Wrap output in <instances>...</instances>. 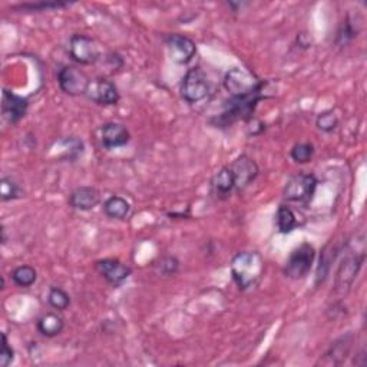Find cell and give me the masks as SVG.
<instances>
[{"instance_id": "cell-10", "label": "cell", "mask_w": 367, "mask_h": 367, "mask_svg": "<svg viewBox=\"0 0 367 367\" xmlns=\"http://www.w3.org/2000/svg\"><path fill=\"white\" fill-rule=\"evenodd\" d=\"M166 49L169 53V58L177 65H187L189 64L196 55V45L195 42L181 34H173L166 36L165 39Z\"/></svg>"}, {"instance_id": "cell-28", "label": "cell", "mask_w": 367, "mask_h": 367, "mask_svg": "<svg viewBox=\"0 0 367 367\" xmlns=\"http://www.w3.org/2000/svg\"><path fill=\"white\" fill-rule=\"evenodd\" d=\"M292 158L297 164H307L315 157V145L310 143H300L292 148Z\"/></svg>"}, {"instance_id": "cell-29", "label": "cell", "mask_w": 367, "mask_h": 367, "mask_svg": "<svg viewBox=\"0 0 367 367\" xmlns=\"http://www.w3.org/2000/svg\"><path fill=\"white\" fill-rule=\"evenodd\" d=\"M316 125L323 132H333L338 127V118L334 114V110H324L320 112L316 120Z\"/></svg>"}, {"instance_id": "cell-13", "label": "cell", "mask_w": 367, "mask_h": 367, "mask_svg": "<svg viewBox=\"0 0 367 367\" xmlns=\"http://www.w3.org/2000/svg\"><path fill=\"white\" fill-rule=\"evenodd\" d=\"M29 101L23 96H19L8 89H3L2 95V115L9 125H16L20 120L24 118Z\"/></svg>"}, {"instance_id": "cell-23", "label": "cell", "mask_w": 367, "mask_h": 367, "mask_svg": "<svg viewBox=\"0 0 367 367\" xmlns=\"http://www.w3.org/2000/svg\"><path fill=\"white\" fill-rule=\"evenodd\" d=\"M275 224H277V230L281 234H290L292 231L296 230L298 225L297 217L294 211L287 207V206H280L275 214Z\"/></svg>"}, {"instance_id": "cell-9", "label": "cell", "mask_w": 367, "mask_h": 367, "mask_svg": "<svg viewBox=\"0 0 367 367\" xmlns=\"http://www.w3.org/2000/svg\"><path fill=\"white\" fill-rule=\"evenodd\" d=\"M91 79L83 71L76 66H64L58 72V83L64 94L69 96H79L87 94Z\"/></svg>"}, {"instance_id": "cell-30", "label": "cell", "mask_w": 367, "mask_h": 367, "mask_svg": "<svg viewBox=\"0 0 367 367\" xmlns=\"http://www.w3.org/2000/svg\"><path fill=\"white\" fill-rule=\"evenodd\" d=\"M180 268V261L174 256H166L155 264V270L161 275H174Z\"/></svg>"}, {"instance_id": "cell-4", "label": "cell", "mask_w": 367, "mask_h": 367, "mask_svg": "<svg viewBox=\"0 0 367 367\" xmlns=\"http://www.w3.org/2000/svg\"><path fill=\"white\" fill-rule=\"evenodd\" d=\"M266 96H250V98H231L224 106V110L217 118V125L229 127L237 121H248L254 117V109L257 103Z\"/></svg>"}, {"instance_id": "cell-7", "label": "cell", "mask_w": 367, "mask_h": 367, "mask_svg": "<svg viewBox=\"0 0 367 367\" xmlns=\"http://www.w3.org/2000/svg\"><path fill=\"white\" fill-rule=\"evenodd\" d=\"M181 96L188 103H199L210 94V82L201 68L189 69L181 82Z\"/></svg>"}, {"instance_id": "cell-18", "label": "cell", "mask_w": 367, "mask_h": 367, "mask_svg": "<svg viewBox=\"0 0 367 367\" xmlns=\"http://www.w3.org/2000/svg\"><path fill=\"white\" fill-rule=\"evenodd\" d=\"M236 189L234 177L230 166H222L211 180V191L220 200L229 199V195Z\"/></svg>"}, {"instance_id": "cell-25", "label": "cell", "mask_w": 367, "mask_h": 367, "mask_svg": "<svg viewBox=\"0 0 367 367\" xmlns=\"http://www.w3.org/2000/svg\"><path fill=\"white\" fill-rule=\"evenodd\" d=\"M12 280L17 287L29 289L38 280V273L32 266H19L12 273Z\"/></svg>"}, {"instance_id": "cell-3", "label": "cell", "mask_w": 367, "mask_h": 367, "mask_svg": "<svg viewBox=\"0 0 367 367\" xmlns=\"http://www.w3.org/2000/svg\"><path fill=\"white\" fill-rule=\"evenodd\" d=\"M364 259H366L364 245H361V248H357L356 245V250L347 248V252L345 254L343 260L340 261V264H338L334 278V292L340 297L346 296L350 292L354 280L357 278L360 268L364 263Z\"/></svg>"}, {"instance_id": "cell-14", "label": "cell", "mask_w": 367, "mask_h": 367, "mask_svg": "<svg viewBox=\"0 0 367 367\" xmlns=\"http://www.w3.org/2000/svg\"><path fill=\"white\" fill-rule=\"evenodd\" d=\"M96 271L114 287H120L132 274L131 267L117 259H103L96 263Z\"/></svg>"}, {"instance_id": "cell-33", "label": "cell", "mask_w": 367, "mask_h": 367, "mask_svg": "<svg viewBox=\"0 0 367 367\" xmlns=\"http://www.w3.org/2000/svg\"><path fill=\"white\" fill-rule=\"evenodd\" d=\"M2 243L6 244V229L2 227Z\"/></svg>"}, {"instance_id": "cell-27", "label": "cell", "mask_w": 367, "mask_h": 367, "mask_svg": "<svg viewBox=\"0 0 367 367\" xmlns=\"http://www.w3.org/2000/svg\"><path fill=\"white\" fill-rule=\"evenodd\" d=\"M0 189H2V201H13L20 199L23 189L20 185L10 177H3L0 181Z\"/></svg>"}, {"instance_id": "cell-6", "label": "cell", "mask_w": 367, "mask_h": 367, "mask_svg": "<svg viewBox=\"0 0 367 367\" xmlns=\"http://www.w3.org/2000/svg\"><path fill=\"white\" fill-rule=\"evenodd\" d=\"M316 259V250L308 243H303L296 247L285 266L286 277L292 280H301L308 275Z\"/></svg>"}, {"instance_id": "cell-12", "label": "cell", "mask_w": 367, "mask_h": 367, "mask_svg": "<svg viewBox=\"0 0 367 367\" xmlns=\"http://www.w3.org/2000/svg\"><path fill=\"white\" fill-rule=\"evenodd\" d=\"M87 95L92 102L103 106H112L120 102V92L117 85L105 78H96L89 82Z\"/></svg>"}, {"instance_id": "cell-5", "label": "cell", "mask_w": 367, "mask_h": 367, "mask_svg": "<svg viewBox=\"0 0 367 367\" xmlns=\"http://www.w3.org/2000/svg\"><path fill=\"white\" fill-rule=\"evenodd\" d=\"M319 181L313 174H297L285 187V199L290 203L307 206L313 200Z\"/></svg>"}, {"instance_id": "cell-15", "label": "cell", "mask_w": 367, "mask_h": 367, "mask_svg": "<svg viewBox=\"0 0 367 367\" xmlns=\"http://www.w3.org/2000/svg\"><path fill=\"white\" fill-rule=\"evenodd\" d=\"M101 139H102V145L106 150H115L125 147L129 139V131L118 122H108L102 127L101 129Z\"/></svg>"}, {"instance_id": "cell-31", "label": "cell", "mask_w": 367, "mask_h": 367, "mask_svg": "<svg viewBox=\"0 0 367 367\" xmlns=\"http://www.w3.org/2000/svg\"><path fill=\"white\" fill-rule=\"evenodd\" d=\"M72 3L68 2H39V3H24L19 5L17 9L27 12H39V10H53V9H64L69 8Z\"/></svg>"}, {"instance_id": "cell-22", "label": "cell", "mask_w": 367, "mask_h": 367, "mask_svg": "<svg viewBox=\"0 0 367 367\" xmlns=\"http://www.w3.org/2000/svg\"><path fill=\"white\" fill-rule=\"evenodd\" d=\"M56 145H58V159L75 161L83 152V143L76 136L65 138V139L59 141V143Z\"/></svg>"}, {"instance_id": "cell-32", "label": "cell", "mask_w": 367, "mask_h": 367, "mask_svg": "<svg viewBox=\"0 0 367 367\" xmlns=\"http://www.w3.org/2000/svg\"><path fill=\"white\" fill-rule=\"evenodd\" d=\"M15 359V350L9 346L6 333H2V350H0V366L8 367Z\"/></svg>"}, {"instance_id": "cell-19", "label": "cell", "mask_w": 367, "mask_h": 367, "mask_svg": "<svg viewBox=\"0 0 367 367\" xmlns=\"http://www.w3.org/2000/svg\"><path fill=\"white\" fill-rule=\"evenodd\" d=\"M337 252H338V247L336 244V241H330L322 251V256H320V261H319V267H317V273H316V286L323 285L326 278L329 277L331 264L334 263L336 257H337Z\"/></svg>"}, {"instance_id": "cell-2", "label": "cell", "mask_w": 367, "mask_h": 367, "mask_svg": "<svg viewBox=\"0 0 367 367\" xmlns=\"http://www.w3.org/2000/svg\"><path fill=\"white\" fill-rule=\"evenodd\" d=\"M224 88L231 98H250L263 95L264 82L245 68H233L224 76Z\"/></svg>"}, {"instance_id": "cell-11", "label": "cell", "mask_w": 367, "mask_h": 367, "mask_svg": "<svg viewBox=\"0 0 367 367\" xmlns=\"http://www.w3.org/2000/svg\"><path fill=\"white\" fill-rule=\"evenodd\" d=\"M230 169L234 177L236 189L238 192L244 191L248 185H251L260 174V168L256 164V161L245 154L237 157L230 165Z\"/></svg>"}, {"instance_id": "cell-1", "label": "cell", "mask_w": 367, "mask_h": 367, "mask_svg": "<svg viewBox=\"0 0 367 367\" xmlns=\"http://www.w3.org/2000/svg\"><path fill=\"white\" fill-rule=\"evenodd\" d=\"M264 274V259L259 251L237 252L231 260V275L240 290L256 287Z\"/></svg>"}, {"instance_id": "cell-20", "label": "cell", "mask_w": 367, "mask_h": 367, "mask_svg": "<svg viewBox=\"0 0 367 367\" xmlns=\"http://www.w3.org/2000/svg\"><path fill=\"white\" fill-rule=\"evenodd\" d=\"M36 327L42 336L55 337L62 333L65 327V322L58 313H46L38 320Z\"/></svg>"}, {"instance_id": "cell-24", "label": "cell", "mask_w": 367, "mask_h": 367, "mask_svg": "<svg viewBox=\"0 0 367 367\" xmlns=\"http://www.w3.org/2000/svg\"><path fill=\"white\" fill-rule=\"evenodd\" d=\"M359 32H360V26L357 24V22L354 19H352L350 16H347L346 20L340 26H338L337 36H336V43L338 46H346L354 38H357Z\"/></svg>"}, {"instance_id": "cell-8", "label": "cell", "mask_w": 367, "mask_h": 367, "mask_svg": "<svg viewBox=\"0 0 367 367\" xmlns=\"http://www.w3.org/2000/svg\"><path fill=\"white\" fill-rule=\"evenodd\" d=\"M69 55L79 65H94L101 56L96 42L87 35H73L69 39Z\"/></svg>"}, {"instance_id": "cell-26", "label": "cell", "mask_w": 367, "mask_h": 367, "mask_svg": "<svg viewBox=\"0 0 367 367\" xmlns=\"http://www.w3.org/2000/svg\"><path fill=\"white\" fill-rule=\"evenodd\" d=\"M48 301L50 307H53L58 312H64L69 305H71V297L69 294L61 289V287H52L49 294H48Z\"/></svg>"}, {"instance_id": "cell-21", "label": "cell", "mask_w": 367, "mask_h": 367, "mask_svg": "<svg viewBox=\"0 0 367 367\" xmlns=\"http://www.w3.org/2000/svg\"><path fill=\"white\" fill-rule=\"evenodd\" d=\"M103 213L112 220H127L131 214V204L122 196L114 195L105 201Z\"/></svg>"}, {"instance_id": "cell-16", "label": "cell", "mask_w": 367, "mask_h": 367, "mask_svg": "<svg viewBox=\"0 0 367 367\" xmlns=\"http://www.w3.org/2000/svg\"><path fill=\"white\" fill-rule=\"evenodd\" d=\"M101 203V194L94 187H79L69 195V206L78 211H91Z\"/></svg>"}, {"instance_id": "cell-17", "label": "cell", "mask_w": 367, "mask_h": 367, "mask_svg": "<svg viewBox=\"0 0 367 367\" xmlns=\"http://www.w3.org/2000/svg\"><path fill=\"white\" fill-rule=\"evenodd\" d=\"M352 345H353V336L352 334L337 338L334 343H331V346L326 352L323 360H320V363L327 364V366H331V364L337 366V364L345 363L346 357L349 356V353L352 350Z\"/></svg>"}]
</instances>
